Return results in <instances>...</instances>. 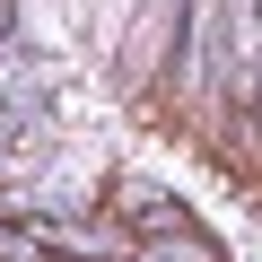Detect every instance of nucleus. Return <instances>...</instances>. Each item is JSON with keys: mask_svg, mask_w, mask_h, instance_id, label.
<instances>
[{"mask_svg": "<svg viewBox=\"0 0 262 262\" xmlns=\"http://www.w3.org/2000/svg\"><path fill=\"white\" fill-rule=\"evenodd\" d=\"M236 53H245V0H192L184 44L158 79V96L140 105L166 140H184L192 158L227 149V122H236Z\"/></svg>", "mask_w": 262, "mask_h": 262, "instance_id": "1", "label": "nucleus"}, {"mask_svg": "<svg viewBox=\"0 0 262 262\" xmlns=\"http://www.w3.org/2000/svg\"><path fill=\"white\" fill-rule=\"evenodd\" d=\"M184 18H192V0H96L88 9V35H96L105 70H114V88L131 105L158 96V79H166V61L184 44Z\"/></svg>", "mask_w": 262, "mask_h": 262, "instance_id": "2", "label": "nucleus"}]
</instances>
